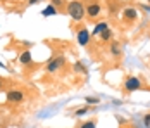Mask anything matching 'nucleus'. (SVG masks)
<instances>
[{
    "label": "nucleus",
    "mask_w": 150,
    "mask_h": 128,
    "mask_svg": "<svg viewBox=\"0 0 150 128\" xmlns=\"http://www.w3.org/2000/svg\"><path fill=\"white\" fill-rule=\"evenodd\" d=\"M88 104H98V97H86Z\"/></svg>",
    "instance_id": "nucleus-14"
},
{
    "label": "nucleus",
    "mask_w": 150,
    "mask_h": 128,
    "mask_svg": "<svg viewBox=\"0 0 150 128\" xmlns=\"http://www.w3.org/2000/svg\"><path fill=\"white\" fill-rule=\"evenodd\" d=\"M40 0H30V5H35V4H38Z\"/></svg>",
    "instance_id": "nucleus-19"
},
{
    "label": "nucleus",
    "mask_w": 150,
    "mask_h": 128,
    "mask_svg": "<svg viewBox=\"0 0 150 128\" xmlns=\"http://www.w3.org/2000/svg\"><path fill=\"white\" fill-rule=\"evenodd\" d=\"M124 87H126V90H128V92H135V90H138V88L142 87V83H140V80H138V78H135V76H129V78L126 80Z\"/></svg>",
    "instance_id": "nucleus-2"
},
{
    "label": "nucleus",
    "mask_w": 150,
    "mask_h": 128,
    "mask_svg": "<svg viewBox=\"0 0 150 128\" xmlns=\"http://www.w3.org/2000/svg\"><path fill=\"white\" fill-rule=\"evenodd\" d=\"M67 12H69V16H71L74 21H81V19H83V16H85V12H86V9L83 7V4H81V2L74 0V2H71V4H69Z\"/></svg>",
    "instance_id": "nucleus-1"
},
{
    "label": "nucleus",
    "mask_w": 150,
    "mask_h": 128,
    "mask_svg": "<svg viewBox=\"0 0 150 128\" xmlns=\"http://www.w3.org/2000/svg\"><path fill=\"white\" fill-rule=\"evenodd\" d=\"M145 125H147V127H149V125H150V114H149V116H147V118H145Z\"/></svg>",
    "instance_id": "nucleus-18"
},
{
    "label": "nucleus",
    "mask_w": 150,
    "mask_h": 128,
    "mask_svg": "<svg viewBox=\"0 0 150 128\" xmlns=\"http://www.w3.org/2000/svg\"><path fill=\"white\" fill-rule=\"evenodd\" d=\"M7 100L9 102H21V100H24V95L21 92H17V90H11L7 94Z\"/></svg>",
    "instance_id": "nucleus-4"
},
{
    "label": "nucleus",
    "mask_w": 150,
    "mask_h": 128,
    "mask_svg": "<svg viewBox=\"0 0 150 128\" xmlns=\"http://www.w3.org/2000/svg\"><path fill=\"white\" fill-rule=\"evenodd\" d=\"M74 69H76V71H78V73H85V66H83L81 62H76Z\"/></svg>",
    "instance_id": "nucleus-12"
},
{
    "label": "nucleus",
    "mask_w": 150,
    "mask_h": 128,
    "mask_svg": "<svg viewBox=\"0 0 150 128\" xmlns=\"http://www.w3.org/2000/svg\"><path fill=\"white\" fill-rule=\"evenodd\" d=\"M86 111H88L86 107H83V109H78V111H76V116H83V114H86Z\"/></svg>",
    "instance_id": "nucleus-16"
},
{
    "label": "nucleus",
    "mask_w": 150,
    "mask_h": 128,
    "mask_svg": "<svg viewBox=\"0 0 150 128\" xmlns=\"http://www.w3.org/2000/svg\"><path fill=\"white\" fill-rule=\"evenodd\" d=\"M19 61H21L23 64H30V62H31V54H30V52H23L21 57H19Z\"/></svg>",
    "instance_id": "nucleus-9"
},
{
    "label": "nucleus",
    "mask_w": 150,
    "mask_h": 128,
    "mask_svg": "<svg viewBox=\"0 0 150 128\" xmlns=\"http://www.w3.org/2000/svg\"><path fill=\"white\" fill-rule=\"evenodd\" d=\"M124 17H126V19H129V21H133V19L138 17V12H136L135 9L128 7V9H124Z\"/></svg>",
    "instance_id": "nucleus-7"
},
{
    "label": "nucleus",
    "mask_w": 150,
    "mask_h": 128,
    "mask_svg": "<svg viewBox=\"0 0 150 128\" xmlns=\"http://www.w3.org/2000/svg\"><path fill=\"white\" fill-rule=\"evenodd\" d=\"M112 54H114V56H119V47H117V43L112 45Z\"/></svg>",
    "instance_id": "nucleus-15"
},
{
    "label": "nucleus",
    "mask_w": 150,
    "mask_h": 128,
    "mask_svg": "<svg viewBox=\"0 0 150 128\" xmlns=\"http://www.w3.org/2000/svg\"><path fill=\"white\" fill-rule=\"evenodd\" d=\"M109 26H107V23H98L97 26H95V29H93V35H100L104 29H107Z\"/></svg>",
    "instance_id": "nucleus-8"
},
{
    "label": "nucleus",
    "mask_w": 150,
    "mask_h": 128,
    "mask_svg": "<svg viewBox=\"0 0 150 128\" xmlns=\"http://www.w3.org/2000/svg\"><path fill=\"white\" fill-rule=\"evenodd\" d=\"M88 40H90V31L85 29V28L79 29V33H78V42H79V45H86Z\"/></svg>",
    "instance_id": "nucleus-5"
},
{
    "label": "nucleus",
    "mask_w": 150,
    "mask_h": 128,
    "mask_svg": "<svg viewBox=\"0 0 150 128\" xmlns=\"http://www.w3.org/2000/svg\"><path fill=\"white\" fill-rule=\"evenodd\" d=\"M62 4H64L62 0H52V5H54V7H59V5H62Z\"/></svg>",
    "instance_id": "nucleus-17"
},
{
    "label": "nucleus",
    "mask_w": 150,
    "mask_h": 128,
    "mask_svg": "<svg viewBox=\"0 0 150 128\" xmlns=\"http://www.w3.org/2000/svg\"><path fill=\"white\" fill-rule=\"evenodd\" d=\"M86 12H88V16H91V17H97V16L100 14V5H98V4H90L88 9H86Z\"/></svg>",
    "instance_id": "nucleus-6"
},
{
    "label": "nucleus",
    "mask_w": 150,
    "mask_h": 128,
    "mask_svg": "<svg viewBox=\"0 0 150 128\" xmlns=\"http://www.w3.org/2000/svg\"><path fill=\"white\" fill-rule=\"evenodd\" d=\"M110 35H112V31L107 28V29H104V31L100 33V38H102V40H110Z\"/></svg>",
    "instance_id": "nucleus-11"
},
{
    "label": "nucleus",
    "mask_w": 150,
    "mask_h": 128,
    "mask_svg": "<svg viewBox=\"0 0 150 128\" xmlns=\"http://www.w3.org/2000/svg\"><path fill=\"white\" fill-rule=\"evenodd\" d=\"M79 128H95V123L93 121H86V123H83Z\"/></svg>",
    "instance_id": "nucleus-13"
},
{
    "label": "nucleus",
    "mask_w": 150,
    "mask_h": 128,
    "mask_svg": "<svg viewBox=\"0 0 150 128\" xmlns=\"http://www.w3.org/2000/svg\"><path fill=\"white\" fill-rule=\"evenodd\" d=\"M62 64H64V57H57V59H54V61H50V62H48L47 69H48L50 73H54V71H57Z\"/></svg>",
    "instance_id": "nucleus-3"
},
{
    "label": "nucleus",
    "mask_w": 150,
    "mask_h": 128,
    "mask_svg": "<svg viewBox=\"0 0 150 128\" xmlns=\"http://www.w3.org/2000/svg\"><path fill=\"white\" fill-rule=\"evenodd\" d=\"M42 14L45 16H54V14H57V9H55V7H54V5H48V7H47L45 11H43V12H42Z\"/></svg>",
    "instance_id": "nucleus-10"
}]
</instances>
